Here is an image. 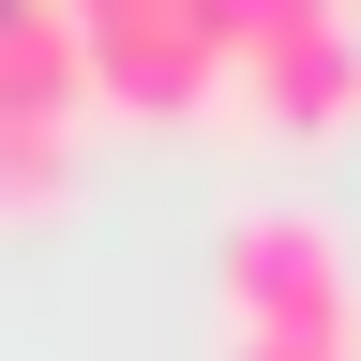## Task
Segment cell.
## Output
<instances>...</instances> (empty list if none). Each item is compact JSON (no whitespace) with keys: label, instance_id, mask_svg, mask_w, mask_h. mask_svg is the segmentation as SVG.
I'll use <instances>...</instances> for the list:
<instances>
[{"label":"cell","instance_id":"obj_1","mask_svg":"<svg viewBox=\"0 0 361 361\" xmlns=\"http://www.w3.org/2000/svg\"><path fill=\"white\" fill-rule=\"evenodd\" d=\"M75 135H90V61L61 0H16L0 16V226L75 196Z\"/></svg>","mask_w":361,"mask_h":361},{"label":"cell","instance_id":"obj_2","mask_svg":"<svg viewBox=\"0 0 361 361\" xmlns=\"http://www.w3.org/2000/svg\"><path fill=\"white\" fill-rule=\"evenodd\" d=\"M75 16V61H90V106H135V121H196L226 90V16L211 0H61Z\"/></svg>","mask_w":361,"mask_h":361},{"label":"cell","instance_id":"obj_3","mask_svg":"<svg viewBox=\"0 0 361 361\" xmlns=\"http://www.w3.org/2000/svg\"><path fill=\"white\" fill-rule=\"evenodd\" d=\"M226 331H256V346H361L346 256H331L316 211H241L226 226Z\"/></svg>","mask_w":361,"mask_h":361},{"label":"cell","instance_id":"obj_4","mask_svg":"<svg viewBox=\"0 0 361 361\" xmlns=\"http://www.w3.org/2000/svg\"><path fill=\"white\" fill-rule=\"evenodd\" d=\"M241 106L271 135H346L361 121V16H316L286 45H256V61H241Z\"/></svg>","mask_w":361,"mask_h":361},{"label":"cell","instance_id":"obj_5","mask_svg":"<svg viewBox=\"0 0 361 361\" xmlns=\"http://www.w3.org/2000/svg\"><path fill=\"white\" fill-rule=\"evenodd\" d=\"M226 361H361V346H256V331H226Z\"/></svg>","mask_w":361,"mask_h":361}]
</instances>
